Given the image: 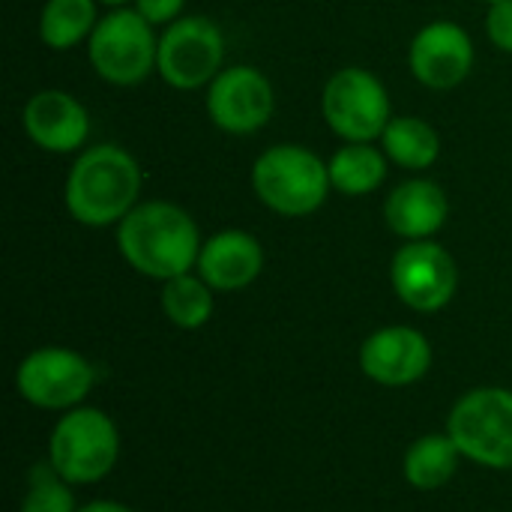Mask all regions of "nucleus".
Here are the masks:
<instances>
[{
  "label": "nucleus",
  "instance_id": "nucleus-1",
  "mask_svg": "<svg viewBox=\"0 0 512 512\" xmlns=\"http://www.w3.org/2000/svg\"><path fill=\"white\" fill-rule=\"evenodd\" d=\"M117 246L132 270L159 282L189 273L201 255L195 219L168 201L135 204L117 228Z\"/></svg>",
  "mask_w": 512,
  "mask_h": 512
},
{
  "label": "nucleus",
  "instance_id": "nucleus-2",
  "mask_svg": "<svg viewBox=\"0 0 512 512\" xmlns=\"http://www.w3.org/2000/svg\"><path fill=\"white\" fill-rule=\"evenodd\" d=\"M138 189H141L138 162L114 144H99L78 156V162L66 177L63 198L75 222L90 228H105L129 216Z\"/></svg>",
  "mask_w": 512,
  "mask_h": 512
},
{
  "label": "nucleus",
  "instance_id": "nucleus-3",
  "mask_svg": "<svg viewBox=\"0 0 512 512\" xmlns=\"http://www.w3.org/2000/svg\"><path fill=\"white\" fill-rule=\"evenodd\" d=\"M120 459V432L99 408L66 411L48 438L51 468L72 486L105 480Z\"/></svg>",
  "mask_w": 512,
  "mask_h": 512
},
{
  "label": "nucleus",
  "instance_id": "nucleus-4",
  "mask_svg": "<svg viewBox=\"0 0 512 512\" xmlns=\"http://www.w3.org/2000/svg\"><path fill=\"white\" fill-rule=\"evenodd\" d=\"M330 168L306 147L279 144L258 156L252 168L255 195L279 216H309L330 192Z\"/></svg>",
  "mask_w": 512,
  "mask_h": 512
},
{
  "label": "nucleus",
  "instance_id": "nucleus-5",
  "mask_svg": "<svg viewBox=\"0 0 512 512\" xmlns=\"http://www.w3.org/2000/svg\"><path fill=\"white\" fill-rule=\"evenodd\" d=\"M447 435L462 459L512 471V390L477 387L465 393L447 417Z\"/></svg>",
  "mask_w": 512,
  "mask_h": 512
},
{
  "label": "nucleus",
  "instance_id": "nucleus-6",
  "mask_svg": "<svg viewBox=\"0 0 512 512\" xmlns=\"http://www.w3.org/2000/svg\"><path fill=\"white\" fill-rule=\"evenodd\" d=\"M87 54L99 78L129 87L153 72L159 39L138 9H117L93 27Z\"/></svg>",
  "mask_w": 512,
  "mask_h": 512
},
{
  "label": "nucleus",
  "instance_id": "nucleus-7",
  "mask_svg": "<svg viewBox=\"0 0 512 512\" xmlns=\"http://www.w3.org/2000/svg\"><path fill=\"white\" fill-rule=\"evenodd\" d=\"M96 369L72 348H36L15 369L18 396L42 411H72L90 396Z\"/></svg>",
  "mask_w": 512,
  "mask_h": 512
},
{
  "label": "nucleus",
  "instance_id": "nucleus-8",
  "mask_svg": "<svg viewBox=\"0 0 512 512\" xmlns=\"http://www.w3.org/2000/svg\"><path fill=\"white\" fill-rule=\"evenodd\" d=\"M324 120L348 144H369L384 135L390 123V99L384 84L357 66L336 72L324 87Z\"/></svg>",
  "mask_w": 512,
  "mask_h": 512
},
{
  "label": "nucleus",
  "instance_id": "nucleus-9",
  "mask_svg": "<svg viewBox=\"0 0 512 512\" xmlns=\"http://www.w3.org/2000/svg\"><path fill=\"white\" fill-rule=\"evenodd\" d=\"M222 57H225L222 30L204 15H189L171 21L168 30L159 36L156 69L171 87L195 90L219 75Z\"/></svg>",
  "mask_w": 512,
  "mask_h": 512
},
{
  "label": "nucleus",
  "instance_id": "nucleus-10",
  "mask_svg": "<svg viewBox=\"0 0 512 512\" xmlns=\"http://www.w3.org/2000/svg\"><path fill=\"white\" fill-rule=\"evenodd\" d=\"M396 297L414 312H441L450 306L459 288V270L453 255L432 240H408L390 267Z\"/></svg>",
  "mask_w": 512,
  "mask_h": 512
},
{
  "label": "nucleus",
  "instance_id": "nucleus-11",
  "mask_svg": "<svg viewBox=\"0 0 512 512\" xmlns=\"http://www.w3.org/2000/svg\"><path fill=\"white\" fill-rule=\"evenodd\" d=\"M207 114L219 129L249 135L270 120L273 87L255 66H231L210 81Z\"/></svg>",
  "mask_w": 512,
  "mask_h": 512
},
{
  "label": "nucleus",
  "instance_id": "nucleus-12",
  "mask_svg": "<svg viewBox=\"0 0 512 512\" xmlns=\"http://www.w3.org/2000/svg\"><path fill=\"white\" fill-rule=\"evenodd\" d=\"M432 366V345L414 327L375 330L360 348V369L381 387H408L426 378Z\"/></svg>",
  "mask_w": 512,
  "mask_h": 512
},
{
  "label": "nucleus",
  "instance_id": "nucleus-13",
  "mask_svg": "<svg viewBox=\"0 0 512 512\" xmlns=\"http://www.w3.org/2000/svg\"><path fill=\"white\" fill-rule=\"evenodd\" d=\"M408 60L420 84L432 90H450L468 78L474 66V45L459 24L432 21L414 36Z\"/></svg>",
  "mask_w": 512,
  "mask_h": 512
},
{
  "label": "nucleus",
  "instance_id": "nucleus-14",
  "mask_svg": "<svg viewBox=\"0 0 512 512\" xmlns=\"http://www.w3.org/2000/svg\"><path fill=\"white\" fill-rule=\"evenodd\" d=\"M24 132L48 153H72L90 135L84 105L63 90H39L24 105Z\"/></svg>",
  "mask_w": 512,
  "mask_h": 512
},
{
  "label": "nucleus",
  "instance_id": "nucleus-15",
  "mask_svg": "<svg viewBox=\"0 0 512 512\" xmlns=\"http://www.w3.org/2000/svg\"><path fill=\"white\" fill-rule=\"evenodd\" d=\"M264 270V249L246 231H222L201 246L198 276L213 291L249 288Z\"/></svg>",
  "mask_w": 512,
  "mask_h": 512
},
{
  "label": "nucleus",
  "instance_id": "nucleus-16",
  "mask_svg": "<svg viewBox=\"0 0 512 512\" xmlns=\"http://www.w3.org/2000/svg\"><path fill=\"white\" fill-rule=\"evenodd\" d=\"M450 204L438 183L432 180H408L402 183L384 207L387 225L405 240H429L447 222Z\"/></svg>",
  "mask_w": 512,
  "mask_h": 512
},
{
  "label": "nucleus",
  "instance_id": "nucleus-17",
  "mask_svg": "<svg viewBox=\"0 0 512 512\" xmlns=\"http://www.w3.org/2000/svg\"><path fill=\"white\" fill-rule=\"evenodd\" d=\"M459 462H462V453L453 444V438L447 432H441V435L435 432V435L417 438L408 447L405 462H402V474L414 489L435 492V489L447 486L456 477Z\"/></svg>",
  "mask_w": 512,
  "mask_h": 512
},
{
  "label": "nucleus",
  "instance_id": "nucleus-18",
  "mask_svg": "<svg viewBox=\"0 0 512 512\" xmlns=\"http://www.w3.org/2000/svg\"><path fill=\"white\" fill-rule=\"evenodd\" d=\"M387 153L372 144H345L330 159V183L342 195H369L387 177Z\"/></svg>",
  "mask_w": 512,
  "mask_h": 512
},
{
  "label": "nucleus",
  "instance_id": "nucleus-19",
  "mask_svg": "<svg viewBox=\"0 0 512 512\" xmlns=\"http://www.w3.org/2000/svg\"><path fill=\"white\" fill-rule=\"evenodd\" d=\"M381 141H384V153L396 165L414 168V171L429 168L441 153L438 132L420 117H396V120H390Z\"/></svg>",
  "mask_w": 512,
  "mask_h": 512
},
{
  "label": "nucleus",
  "instance_id": "nucleus-20",
  "mask_svg": "<svg viewBox=\"0 0 512 512\" xmlns=\"http://www.w3.org/2000/svg\"><path fill=\"white\" fill-rule=\"evenodd\" d=\"M96 24L93 0H48L39 15V39L54 51H66L90 36Z\"/></svg>",
  "mask_w": 512,
  "mask_h": 512
},
{
  "label": "nucleus",
  "instance_id": "nucleus-21",
  "mask_svg": "<svg viewBox=\"0 0 512 512\" xmlns=\"http://www.w3.org/2000/svg\"><path fill=\"white\" fill-rule=\"evenodd\" d=\"M162 312L180 330H198L213 315V288L192 273L174 276L162 285Z\"/></svg>",
  "mask_w": 512,
  "mask_h": 512
},
{
  "label": "nucleus",
  "instance_id": "nucleus-22",
  "mask_svg": "<svg viewBox=\"0 0 512 512\" xmlns=\"http://www.w3.org/2000/svg\"><path fill=\"white\" fill-rule=\"evenodd\" d=\"M18 512H78L75 495H72V483H66L51 468V462L36 465L30 471V489H27Z\"/></svg>",
  "mask_w": 512,
  "mask_h": 512
},
{
  "label": "nucleus",
  "instance_id": "nucleus-23",
  "mask_svg": "<svg viewBox=\"0 0 512 512\" xmlns=\"http://www.w3.org/2000/svg\"><path fill=\"white\" fill-rule=\"evenodd\" d=\"M486 30H489V39L501 51H512V0L492 3L489 18H486Z\"/></svg>",
  "mask_w": 512,
  "mask_h": 512
},
{
  "label": "nucleus",
  "instance_id": "nucleus-24",
  "mask_svg": "<svg viewBox=\"0 0 512 512\" xmlns=\"http://www.w3.org/2000/svg\"><path fill=\"white\" fill-rule=\"evenodd\" d=\"M186 0H135V9L150 21V24H168L180 15Z\"/></svg>",
  "mask_w": 512,
  "mask_h": 512
},
{
  "label": "nucleus",
  "instance_id": "nucleus-25",
  "mask_svg": "<svg viewBox=\"0 0 512 512\" xmlns=\"http://www.w3.org/2000/svg\"><path fill=\"white\" fill-rule=\"evenodd\" d=\"M78 512H135V510H129L126 504H117V501H93V504L78 507Z\"/></svg>",
  "mask_w": 512,
  "mask_h": 512
},
{
  "label": "nucleus",
  "instance_id": "nucleus-26",
  "mask_svg": "<svg viewBox=\"0 0 512 512\" xmlns=\"http://www.w3.org/2000/svg\"><path fill=\"white\" fill-rule=\"evenodd\" d=\"M102 3H108V6H123L126 0H102Z\"/></svg>",
  "mask_w": 512,
  "mask_h": 512
},
{
  "label": "nucleus",
  "instance_id": "nucleus-27",
  "mask_svg": "<svg viewBox=\"0 0 512 512\" xmlns=\"http://www.w3.org/2000/svg\"><path fill=\"white\" fill-rule=\"evenodd\" d=\"M486 3H489V6H492V3H498V0H486Z\"/></svg>",
  "mask_w": 512,
  "mask_h": 512
}]
</instances>
